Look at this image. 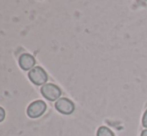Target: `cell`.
<instances>
[{
  "label": "cell",
  "instance_id": "8",
  "mask_svg": "<svg viewBox=\"0 0 147 136\" xmlns=\"http://www.w3.org/2000/svg\"><path fill=\"white\" fill-rule=\"evenodd\" d=\"M4 117H5V111H4V109L2 107H0V122L3 121Z\"/></svg>",
  "mask_w": 147,
  "mask_h": 136
},
{
  "label": "cell",
  "instance_id": "6",
  "mask_svg": "<svg viewBox=\"0 0 147 136\" xmlns=\"http://www.w3.org/2000/svg\"><path fill=\"white\" fill-rule=\"evenodd\" d=\"M96 136H115V135L110 128H108L106 126H101L97 130Z\"/></svg>",
  "mask_w": 147,
  "mask_h": 136
},
{
  "label": "cell",
  "instance_id": "5",
  "mask_svg": "<svg viewBox=\"0 0 147 136\" xmlns=\"http://www.w3.org/2000/svg\"><path fill=\"white\" fill-rule=\"evenodd\" d=\"M35 64V60L33 56L29 54H22L19 58V65L24 70H31Z\"/></svg>",
  "mask_w": 147,
  "mask_h": 136
},
{
  "label": "cell",
  "instance_id": "7",
  "mask_svg": "<svg viewBox=\"0 0 147 136\" xmlns=\"http://www.w3.org/2000/svg\"><path fill=\"white\" fill-rule=\"evenodd\" d=\"M142 125L147 129V109H146L145 112H144L143 117H142Z\"/></svg>",
  "mask_w": 147,
  "mask_h": 136
},
{
  "label": "cell",
  "instance_id": "2",
  "mask_svg": "<svg viewBox=\"0 0 147 136\" xmlns=\"http://www.w3.org/2000/svg\"><path fill=\"white\" fill-rule=\"evenodd\" d=\"M28 77L36 85H43V84L46 83L47 79H48L47 73L41 67L32 68L28 73Z\"/></svg>",
  "mask_w": 147,
  "mask_h": 136
},
{
  "label": "cell",
  "instance_id": "3",
  "mask_svg": "<svg viewBox=\"0 0 147 136\" xmlns=\"http://www.w3.org/2000/svg\"><path fill=\"white\" fill-rule=\"evenodd\" d=\"M46 110V104L41 100L34 101L28 106L27 108V115L31 118H37L40 117Z\"/></svg>",
  "mask_w": 147,
  "mask_h": 136
},
{
  "label": "cell",
  "instance_id": "1",
  "mask_svg": "<svg viewBox=\"0 0 147 136\" xmlns=\"http://www.w3.org/2000/svg\"><path fill=\"white\" fill-rule=\"evenodd\" d=\"M41 93L42 95L49 101H55L61 95V90L57 85L52 83L44 84L41 88Z\"/></svg>",
  "mask_w": 147,
  "mask_h": 136
},
{
  "label": "cell",
  "instance_id": "4",
  "mask_svg": "<svg viewBox=\"0 0 147 136\" xmlns=\"http://www.w3.org/2000/svg\"><path fill=\"white\" fill-rule=\"evenodd\" d=\"M55 108L62 114L69 115L74 111L75 106L71 100L67 99V98H60L55 103Z\"/></svg>",
  "mask_w": 147,
  "mask_h": 136
},
{
  "label": "cell",
  "instance_id": "9",
  "mask_svg": "<svg viewBox=\"0 0 147 136\" xmlns=\"http://www.w3.org/2000/svg\"><path fill=\"white\" fill-rule=\"evenodd\" d=\"M140 136H147V129H145V130H143L141 132V135Z\"/></svg>",
  "mask_w": 147,
  "mask_h": 136
}]
</instances>
